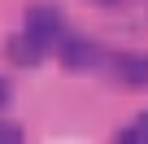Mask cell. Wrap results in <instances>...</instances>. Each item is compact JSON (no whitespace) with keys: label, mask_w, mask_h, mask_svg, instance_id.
Returning a JSON list of instances; mask_svg holds the SVG:
<instances>
[{"label":"cell","mask_w":148,"mask_h":144,"mask_svg":"<svg viewBox=\"0 0 148 144\" xmlns=\"http://www.w3.org/2000/svg\"><path fill=\"white\" fill-rule=\"evenodd\" d=\"M35 44H44V48H52L61 35H65V13L57 9V5H31L26 9V26H22Z\"/></svg>","instance_id":"1"},{"label":"cell","mask_w":148,"mask_h":144,"mask_svg":"<svg viewBox=\"0 0 148 144\" xmlns=\"http://www.w3.org/2000/svg\"><path fill=\"white\" fill-rule=\"evenodd\" d=\"M57 44H61V65H65V70H92L96 57H100L92 39H65V35H61Z\"/></svg>","instance_id":"2"},{"label":"cell","mask_w":148,"mask_h":144,"mask_svg":"<svg viewBox=\"0 0 148 144\" xmlns=\"http://www.w3.org/2000/svg\"><path fill=\"white\" fill-rule=\"evenodd\" d=\"M5 52H9V61H13V65H26V70L44 61V44H35L26 31H22V35H13V39L5 44Z\"/></svg>","instance_id":"3"},{"label":"cell","mask_w":148,"mask_h":144,"mask_svg":"<svg viewBox=\"0 0 148 144\" xmlns=\"http://www.w3.org/2000/svg\"><path fill=\"white\" fill-rule=\"evenodd\" d=\"M118 74H122V83H131V88H148V52L122 57V61H118Z\"/></svg>","instance_id":"4"},{"label":"cell","mask_w":148,"mask_h":144,"mask_svg":"<svg viewBox=\"0 0 148 144\" xmlns=\"http://www.w3.org/2000/svg\"><path fill=\"white\" fill-rule=\"evenodd\" d=\"M22 140H26L22 122H0V144H22Z\"/></svg>","instance_id":"5"},{"label":"cell","mask_w":148,"mask_h":144,"mask_svg":"<svg viewBox=\"0 0 148 144\" xmlns=\"http://www.w3.org/2000/svg\"><path fill=\"white\" fill-rule=\"evenodd\" d=\"M9 101H13V88H9L5 74H0V109H9Z\"/></svg>","instance_id":"6"},{"label":"cell","mask_w":148,"mask_h":144,"mask_svg":"<svg viewBox=\"0 0 148 144\" xmlns=\"http://www.w3.org/2000/svg\"><path fill=\"white\" fill-rule=\"evenodd\" d=\"M139 140H144V144H148V114H144V118H139V122H135V144H139Z\"/></svg>","instance_id":"7"},{"label":"cell","mask_w":148,"mask_h":144,"mask_svg":"<svg viewBox=\"0 0 148 144\" xmlns=\"http://www.w3.org/2000/svg\"><path fill=\"white\" fill-rule=\"evenodd\" d=\"M92 5H105V9H113V5H118V0H92Z\"/></svg>","instance_id":"8"}]
</instances>
